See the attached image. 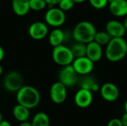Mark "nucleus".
Returning <instances> with one entry per match:
<instances>
[{"mask_svg": "<svg viewBox=\"0 0 127 126\" xmlns=\"http://www.w3.org/2000/svg\"><path fill=\"white\" fill-rule=\"evenodd\" d=\"M123 23H124V26H125V27H126V29H127V16H126V18H125V19H124Z\"/></svg>", "mask_w": 127, "mask_h": 126, "instance_id": "nucleus-33", "label": "nucleus"}, {"mask_svg": "<svg viewBox=\"0 0 127 126\" xmlns=\"http://www.w3.org/2000/svg\"><path fill=\"white\" fill-rule=\"evenodd\" d=\"M93 102L92 91L80 88L74 95V102L80 108L89 107Z\"/></svg>", "mask_w": 127, "mask_h": 126, "instance_id": "nucleus-11", "label": "nucleus"}, {"mask_svg": "<svg viewBox=\"0 0 127 126\" xmlns=\"http://www.w3.org/2000/svg\"><path fill=\"white\" fill-rule=\"evenodd\" d=\"M96 83H97V82L94 79V77L89 76V74L86 75L85 77L80 82V88L92 91V88Z\"/></svg>", "mask_w": 127, "mask_h": 126, "instance_id": "nucleus-22", "label": "nucleus"}, {"mask_svg": "<svg viewBox=\"0 0 127 126\" xmlns=\"http://www.w3.org/2000/svg\"><path fill=\"white\" fill-rule=\"evenodd\" d=\"M75 2L73 0H61L58 4V7L65 12L71 10Z\"/></svg>", "mask_w": 127, "mask_h": 126, "instance_id": "nucleus-24", "label": "nucleus"}, {"mask_svg": "<svg viewBox=\"0 0 127 126\" xmlns=\"http://www.w3.org/2000/svg\"><path fill=\"white\" fill-rule=\"evenodd\" d=\"M29 5L31 10L35 11L42 10L48 6L45 0H29Z\"/></svg>", "mask_w": 127, "mask_h": 126, "instance_id": "nucleus-23", "label": "nucleus"}, {"mask_svg": "<svg viewBox=\"0 0 127 126\" xmlns=\"http://www.w3.org/2000/svg\"><path fill=\"white\" fill-rule=\"evenodd\" d=\"M109 0H89L92 7L97 10H101L104 8L108 4Z\"/></svg>", "mask_w": 127, "mask_h": 126, "instance_id": "nucleus-25", "label": "nucleus"}, {"mask_svg": "<svg viewBox=\"0 0 127 126\" xmlns=\"http://www.w3.org/2000/svg\"><path fill=\"white\" fill-rule=\"evenodd\" d=\"M19 126H32V124H31V122L30 123L28 120H26V121L21 122Z\"/></svg>", "mask_w": 127, "mask_h": 126, "instance_id": "nucleus-30", "label": "nucleus"}, {"mask_svg": "<svg viewBox=\"0 0 127 126\" xmlns=\"http://www.w3.org/2000/svg\"><path fill=\"white\" fill-rule=\"evenodd\" d=\"M2 73H3V68H2V66L0 65V76H1Z\"/></svg>", "mask_w": 127, "mask_h": 126, "instance_id": "nucleus-35", "label": "nucleus"}, {"mask_svg": "<svg viewBox=\"0 0 127 126\" xmlns=\"http://www.w3.org/2000/svg\"><path fill=\"white\" fill-rule=\"evenodd\" d=\"M127 55V42L124 37L112 38L105 50L106 59L112 62L121 61Z\"/></svg>", "mask_w": 127, "mask_h": 126, "instance_id": "nucleus-1", "label": "nucleus"}, {"mask_svg": "<svg viewBox=\"0 0 127 126\" xmlns=\"http://www.w3.org/2000/svg\"><path fill=\"white\" fill-rule=\"evenodd\" d=\"M111 39V36L106 31H97L94 41L97 42L101 46H106Z\"/></svg>", "mask_w": 127, "mask_h": 126, "instance_id": "nucleus-21", "label": "nucleus"}, {"mask_svg": "<svg viewBox=\"0 0 127 126\" xmlns=\"http://www.w3.org/2000/svg\"><path fill=\"white\" fill-rule=\"evenodd\" d=\"M3 85L7 91L16 93L23 86L22 76L17 71H10L4 79Z\"/></svg>", "mask_w": 127, "mask_h": 126, "instance_id": "nucleus-6", "label": "nucleus"}, {"mask_svg": "<svg viewBox=\"0 0 127 126\" xmlns=\"http://www.w3.org/2000/svg\"><path fill=\"white\" fill-rule=\"evenodd\" d=\"M53 61L62 67L72 64L74 56L71 50V48L63 45L54 47L52 50Z\"/></svg>", "mask_w": 127, "mask_h": 126, "instance_id": "nucleus-4", "label": "nucleus"}, {"mask_svg": "<svg viewBox=\"0 0 127 126\" xmlns=\"http://www.w3.org/2000/svg\"><path fill=\"white\" fill-rule=\"evenodd\" d=\"M31 124L32 126H50L49 117L44 112H39L33 116Z\"/></svg>", "mask_w": 127, "mask_h": 126, "instance_id": "nucleus-19", "label": "nucleus"}, {"mask_svg": "<svg viewBox=\"0 0 127 126\" xmlns=\"http://www.w3.org/2000/svg\"><path fill=\"white\" fill-rule=\"evenodd\" d=\"M78 74L75 71L73 65L63 66L59 73V81L67 88L75 85L78 82Z\"/></svg>", "mask_w": 127, "mask_h": 126, "instance_id": "nucleus-7", "label": "nucleus"}, {"mask_svg": "<svg viewBox=\"0 0 127 126\" xmlns=\"http://www.w3.org/2000/svg\"><path fill=\"white\" fill-rule=\"evenodd\" d=\"M109 8L110 13L116 17L127 16V0H109Z\"/></svg>", "mask_w": 127, "mask_h": 126, "instance_id": "nucleus-14", "label": "nucleus"}, {"mask_svg": "<svg viewBox=\"0 0 127 126\" xmlns=\"http://www.w3.org/2000/svg\"><path fill=\"white\" fill-rule=\"evenodd\" d=\"M47 5L48 6V7H54L56 5H58L59 2L61 0H45Z\"/></svg>", "mask_w": 127, "mask_h": 126, "instance_id": "nucleus-27", "label": "nucleus"}, {"mask_svg": "<svg viewBox=\"0 0 127 126\" xmlns=\"http://www.w3.org/2000/svg\"><path fill=\"white\" fill-rule=\"evenodd\" d=\"M1 120H2V115H1V113L0 112V123H1Z\"/></svg>", "mask_w": 127, "mask_h": 126, "instance_id": "nucleus-36", "label": "nucleus"}, {"mask_svg": "<svg viewBox=\"0 0 127 126\" xmlns=\"http://www.w3.org/2000/svg\"><path fill=\"white\" fill-rule=\"evenodd\" d=\"M121 122H122V124H123V126H127V113L126 112L124 115H123V117H121Z\"/></svg>", "mask_w": 127, "mask_h": 126, "instance_id": "nucleus-28", "label": "nucleus"}, {"mask_svg": "<svg viewBox=\"0 0 127 126\" xmlns=\"http://www.w3.org/2000/svg\"><path fill=\"white\" fill-rule=\"evenodd\" d=\"M71 50L74 58L84 56L86 54V44L76 42L71 47Z\"/></svg>", "mask_w": 127, "mask_h": 126, "instance_id": "nucleus-20", "label": "nucleus"}, {"mask_svg": "<svg viewBox=\"0 0 127 126\" xmlns=\"http://www.w3.org/2000/svg\"><path fill=\"white\" fill-rule=\"evenodd\" d=\"M16 101L28 109L36 108L40 102V94L38 90L31 85H23L16 92Z\"/></svg>", "mask_w": 127, "mask_h": 126, "instance_id": "nucleus-2", "label": "nucleus"}, {"mask_svg": "<svg viewBox=\"0 0 127 126\" xmlns=\"http://www.w3.org/2000/svg\"><path fill=\"white\" fill-rule=\"evenodd\" d=\"M124 109H125V111L127 113V99L124 103Z\"/></svg>", "mask_w": 127, "mask_h": 126, "instance_id": "nucleus-34", "label": "nucleus"}, {"mask_svg": "<svg viewBox=\"0 0 127 126\" xmlns=\"http://www.w3.org/2000/svg\"><path fill=\"white\" fill-rule=\"evenodd\" d=\"M66 19L65 11L58 7H49L45 15V23L54 27H60L62 26Z\"/></svg>", "mask_w": 127, "mask_h": 126, "instance_id": "nucleus-5", "label": "nucleus"}, {"mask_svg": "<svg viewBox=\"0 0 127 126\" xmlns=\"http://www.w3.org/2000/svg\"><path fill=\"white\" fill-rule=\"evenodd\" d=\"M12 8L16 15L24 16L27 15L31 10L29 0H12Z\"/></svg>", "mask_w": 127, "mask_h": 126, "instance_id": "nucleus-16", "label": "nucleus"}, {"mask_svg": "<svg viewBox=\"0 0 127 126\" xmlns=\"http://www.w3.org/2000/svg\"><path fill=\"white\" fill-rule=\"evenodd\" d=\"M73 1L75 2V4H79V3H83V2L86 1V0H73Z\"/></svg>", "mask_w": 127, "mask_h": 126, "instance_id": "nucleus-32", "label": "nucleus"}, {"mask_svg": "<svg viewBox=\"0 0 127 126\" xmlns=\"http://www.w3.org/2000/svg\"><path fill=\"white\" fill-rule=\"evenodd\" d=\"M86 56L90 59L93 62H99L103 56V48L95 41L86 44Z\"/></svg>", "mask_w": 127, "mask_h": 126, "instance_id": "nucleus-15", "label": "nucleus"}, {"mask_svg": "<svg viewBox=\"0 0 127 126\" xmlns=\"http://www.w3.org/2000/svg\"><path fill=\"white\" fill-rule=\"evenodd\" d=\"M107 126H124L122 124L121 120L118 118H113L108 123Z\"/></svg>", "mask_w": 127, "mask_h": 126, "instance_id": "nucleus-26", "label": "nucleus"}, {"mask_svg": "<svg viewBox=\"0 0 127 126\" xmlns=\"http://www.w3.org/2000/svg\"><path fill=\"white\" fill-rule=\"evenodd\" d=\"M29 110L30 109H28V108L20 104H17L13 108V115L14 118L20 123L23 121H26L30 117Z\"/></svg>", "mask_w": 127, "mask_h": 126, "instance_id": "nucleus-18", "label": "nucleus"}, {"mask_svg": "<svg viewBox=\"0 0 127 126\" xmlns=\"http://www.w3.org/2000/svg\"><path fill=\"white\" fill-rule=\"evenodd\" d=\"M48 41L53 48L63 45L65 42V32L59 27H55L50 33L48 36Z\"/></svg>", "mask_w": 127, "mask_h": 126, "instance_id": "nucleus-17", "label": "nucleus"}, {"mask_svg": "<svg viewBox=\"0 0 127 126\" xmlns=\"http://www.w3.org/2000/svg\"><path fill=\"white\" fill-rule=\"evenodd\" d=\"M95 26L89 21H81L78 22L72 32V37L77 42L88 44L94 41L97 33Z\"/></svg>", "mask_w": 127, "mask_h": 126, "instance_id": "nucleus-3", "label": "nucleus"}, {"mask_svg": "<svg viewBox=\"0 0 127 126\" xmlns=\"http://www.w3.org/2000/svg\"><path fill=\"white\" fill-rule=\"evenodd\" d=\"M106 31L112 38L124 37L127 32V29L123 22L118 20H110L106 23Z\"/></svg>", "mask_w": 127, "mask_h": 126, "instance_id": "nucleus-13", "label": "nucleus"}, {"mask_svg": "<svg viewBox=\"0 0 127 126\" xmlns=\"http://www.w3.org/2000/svg\"><path fill=\"white\" fill-rule=\"evenodd\" d=\"M100 93L102 98L107 102H115L119 97V89L118 86L112 82H106L100 88Z\"/></svg>", "mask_w": 127, "mask_h": 126, "instance_id": "nucleus-10", "label": "nucleus"}, {"mask_svg": "<svg viewBox=\"0 0 127 126\" xmlns=\"http://www.w3.org/2000/svg\"><path fill=\"white\" fill-rule=\"evenodd\" d=\"M50 98L56 104L63 103L67 98V87L60 81L53 83L50 88Z\"/></svg>", "mask_w": 127, "mask_h": 126, "instance_id": "nucleus-9", "label": "nucleus"}, {"mask_svg": "<svg viewBox=\"0 0 127 126\" xmlns=\"http://www.w3.org/2000/svg\"><path fill=\"white\" fill-rule=\"evenodd\" d=\"M71 65H73L75 71L78 74V75L86 76L90 74L92 72L95 62H93L86 56H84L74 58Z\"/></svg>", "mask_w": 127, "mask_h": 126, "instance_id": "nucleus-8", "label": "nucleus"}, {"mask_svg": "<svg viewBox=\"0 0 127 126\" xmlns=\"http://www.w3.org/2000/svg\"><path fill=\"white\" fill-rule=\"evenodd\" d=\"M4 57V50L1 46H0V62L3 60Z\"/></svg>", "mask_w": 127, "mask_h": 126, "instance_id": "nucleus-29", "label": "nucleus"}, {"mask_svg": "<svg viewBox=\"0 0 127 126\" xmlns=\"http://www.w3.org/2000/svg\"><path fill=\"white\" fill-rule=\"evenodd\" d=\"M0 126H11V124L7 120H1L0 123Z\"/></svg>", "mask_w": 127, "mask_h": 126, "instance_id": "nucleus-31", "label": "nucleus"}, {"mask_svg": "<svg viewBox=\"0 0 127 126\" xmlns=\"http://www.w3.org/2000/svg\"><path fill=\"white\" fill-rule=\"evenodd\" d=\"M28 33L32 39L35 40H41L48 33V25L42 22H34L29 26Z\"/></svg>", "mask_w": 127, "mask_h": 126, "instance_id": "nucleus-12", "label": "nucleus"}]
</instances>
